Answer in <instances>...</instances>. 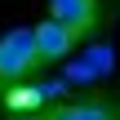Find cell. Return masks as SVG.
<instances>
[{
    "label": "cell",
    "instance_id": "6da1fadb",
    "mask_svg": "<svg viewBox=\"0 0 120 120\" xmlns=\"http://www.w3.org/2000/svg\"><path fill=\"white\" fill-rule=\"evenodd\" d=\"M31 67H40V58H36V40H31V27L4 31V36H0V80H4V85H18V80L31 76Z\"/></svg>",
    "mask_w": 120,
    "mask_h": 120
},
{
    "label": "cell",
    "instance_id": "3957f363",
    "mask_svg": "<svg viewBox=\"0 0 120 120\" xmlns=\"http://www.w3.org/2000/svg\"><path fill=\"white\" fill-rule=\"evenodd\" d=\"M111 45H94V49H85V58H76V62H67V85H94V80H102L107 71H111Z\"/></svg>",
    "mask_w": 120,
    "mask_h": 120
},
{
    "label": "cell",
    "instance_id": "277c9868",
    "mask_svg": "<svg viewBox=\"0 0 120 120\" xmlns=\"http://www.w3.org/2000/svg\"><path fill=\"white\" fill-rule=\"evenodd\" d=\"M49 18L80 36V31H89L94 18H98V0H49Z\"/></svg>",
    "mask_w": 120,
    "mask_h": 120
},
{
    "label": "cell",
    "instance_id": "5b68a950",
    "mask_svg": "<svg viewBox=\"0 0 120 120\" xmlns=\"http://www.w3.org/2000/svg\"><path fill=\"white\" fill-rule=\"evenodd\" d=\"M49 120H116V116H111L107 102H67V107H58Z\"/></svg>",
    "mask_w": 120,
    "mask_h": 120
},
{
    "label": "cell",
    "instance_id": "8992f818",
    "mask_svg": "<svg viewBox=\"0 0 120 120\" xmlns=\"http://www.w3.org/2000/svg\"><path fill=\"white\" fill-rule=\"evenodd\" d=\"M40 102H45L40 85H22V80H18V85L4 89V107H9V111H31V107H40Z\"/></svg>",
    "mask_w": 120,
    "mask_h": 120
},
{
    "label": "cell",
    "instance_id": "7a4b0ae2",
    "mask_svg": "<svg viewBox=\"0 0 120 120\" xmlns=\"http://www.w3.org/2000/svg\"><path fill=\"white\" fill-rule=\"evenodd\" d=\"M31 40H36V58L40 62H62L71 49H76V31H67L62 22H53V18H45V22H36L31 27Z\"/></svg>",
    "mask_w": 120,
    "mask_h": 120
}]
</instances>
